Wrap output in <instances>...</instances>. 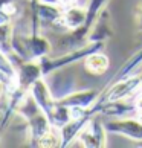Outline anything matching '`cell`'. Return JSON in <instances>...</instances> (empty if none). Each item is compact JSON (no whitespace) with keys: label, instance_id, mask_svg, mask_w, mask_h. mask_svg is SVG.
<instances>
[{"label":"cell","instance_id":"obj_1","mask_svg":"<svg viewBox=\"0 0 142 148\" xmlns=\"http://www.w3.org/2000/svg\"><path fill=\"white\" fill-rule=\"evenodd\" d=\"M142 84V76L138 75H130L127 78H122L116 83L108 84L104 92L99 93L96 102H107V101H125L128 96L133 95L136 89H139Z\"/></svg>","mask_w":142,"mask_h":148},{"label":"cell","instance_id":"obj_2","mask_svg":"<svg viewBox=\"0 0 142 148\" xmlns=\"http://www.w3.org/2000/svg\"><path fill=\"white\" fill-rule=\"evenodd\" d=\"M106 133L107 130L104 124H101V121L96 116H93L78 133L73 142H78L80 147L101 148V147H106Z\"/></svg>","mask_w":142,"mask_h":148},{"label":"cell","instance_id":"obj_3","mask_svg":"<svg viewBox=\"0 0 142 148\" xmlns=\"http://www.w3.org/2000/svg\"><path fill=\"white\" fill-rule=\"evenodd\" d=\"M104 127L108 133L125 136V138L142 142V122L138 119H128V118H121V119H112L106 121Z\"/></svg>","mask_w":142,"mask_h":148},{"label":"cell","instance_id":"obj_4","mask_svg":"<svg viewBox=\"0 0 142 148\" xmlns=\"http://www.w3.org/2000/svg\"><path fill=\"white\" fill-rule=\"evenodd\" d=\"M15 69H17V84L23 90H29L35 81L43 78V69L38 60L21 61L15 66Z\"/></svg>","mask_w":142,"mask_h":148},{"label":"cell","instance_id":"obj_5","mask_svg":"<svg viewBox=\"0 0 142 148\" xmlns=\"http://www.w3.org/2000/svg\"><path fill=\"white\" fill-rule=\"evenodd\" d=\"M29 92H31V95L34 96V99L38 104V107L41 108V112L46 113V116L49 118L52 114L54 108H55V99H54L52 93L49 90L45 76L40 78L38 81H35V83L31 86Z\"/></svg>","mask_w":142,"mask_h":148},{"label":"cell","instance_id":"obj_6","mask_svg":"<svg viewBox=\"0 0 142 148\" xmlns=\"http://www.w3.org/2000/svg\"><path fill=\"white\" fill-rule=\"evenodd\" d=\"M101 92L96 90H83V92H72L70 95L58 99L57 102L66 107H75V108H84V110H90L96 104L98 98H99Z\"/></svg>","mask_w":142,"mask_h":148},{"label":"cell","instance_id":"obj_7","mask_svg":"<svg viewBox=\"0 0 142 148\" xmlns=\"http://www.w3.org/2000/svg\"><path fill=\"white\" fill-rule=\"evenodd\" d=\"M26 128H28L29 140L32 142V145H38L40 139L54 128V125L46 116V113L38 112L37 114H34L32 118L26 121Z\"/></svg>","mask_w":142,"mask_h":148},{"label":"cell","instance_id":"obj_8","mask_svg":"<svg viewBox=\"0 0 142 148\" xmlns=\"http://www.w3.org/2000/svg\"><path fill=\"white\" fill-rule=\"evenodd\" d=\"M87 18V6H78V5H70L63 9V15L60 20V26L67 31H75L81 28L86 23Z\"/></svg>","mask_w":142,"mask_h":148},{"label":"cell","instance_id":"obj_9","mask_svg":"<svg viewBox=\"0 0 142 148\" xmlns=\"http://www.w3.org/2000/svg\"><path fill=\"white\" fill-rule=\"evenodd\" d=\"M112 34L113 32L110 28V15H108V11L104 8L90 31L89 41H106L107 38L112 37Z\"/></svg>","mask_w":142,"mask_h":148},{"label":"cell","instance_id":"obj_10","mask_svg":"<svg viewBox=\"0 0 142 148\" xmlns=\"http://www.w3.org/2000/svg\"><path fill=\"white\" fill-rule=\"evenodd\" d=\"M110 61L106 53H102L101 51L90 53L89 57L84 58V67L87 72H90L92 75H102L107 72Z\"/></svg>","mask_w":142,"mask_h":148},{"label":"cell","instance_id":"obj_11","mask_svg":"<svg viewBox=\"0 0 142 148\" xmlns=\"http://www.w3.org/2000/svg\"><path fill=\"white\" fill-rule=\"evenodd\" d=\"M12 37H14V25L12 21L8 23H0V49L8 53L12 49Z\"/></svg>","mask_w":142,"mask_h":148},{"label":"cell","instance_id":"obj_12","mask_svg":"<svg viewBox=\"0 0 142 148\" xmlns=\"http://www.w3.org/2000/svg\"><path fill=\"white\" fill-rule=\"evenodd\" d=\"M0 72L6 75L11 81L17 79V69H15V64L12 63V60L8 57V53H5L2 49H0Z\"/></svg>","mask_w":142,"mask_h":148},{"label":"cell","instance_id":"obj_13","mask_svg":"<svg viewBox=\"0 0 142 148\" xmlns=\"http://www.w3.org/2000/svg\"><path fill=\"white\" fill-rule=\"evenodd\" d=\"M76 0H60V5H61L63 8H66V6H70V5H75Z\"/></svg>","mask_w":142,"mask_h":148},{"label":"cell","instance_id":"obj_14","mask_svg":"<svg viewBox=\"0 0 142 148\" xmlns=\"http://www.w3.org/2000/svg\"><path fill=\"white\" fill-rule=\"evenodd\" d=\"M138 23H139V31L142 32V5L139 6V15H138Z\"/></svg>","mask_w":142,"mask_h":148},{"label":"cell","instance_id":"obj_15","mask_svg":"<svg viewBox=\"0 0 142 148\" xmlns=\"http://www.w3.org/2000/svg\"><path fill=\"white\" fill-rule=\"evenodd\" d=\"M15 0H0V9H3L5 6H8L9 3H14Z\"/></svg>","mask_w":142,"mask_h":148},{"label":"cell","instance_id":"obj_16","mask_svg":"<svg viewBox=\"0 0 142 148\" xmlns=\"http://www.w3.org/2000/svg\"><path fill=\"white\" fill-rule=\"evenodd\" d=\"M41 3H46V5H60V0H38Z\"/></svg>","mask_w":142,"mask_h":148},{"label":"cell","instance_id":"obj_17","mask_svg":"<svg viewBox=\"0 0 142 148\" xmlns=\"http://www.w3.org/2000/svg\"><path fill=\"white\" fill-rule=\"evenodd\" d=\"M6 92V83H3V81H0V98H2V95Z\"/></svg>","mask_w":142,"mask_h":148},{"label":"cell","instance_id":"obj_18","mask_svg":"<svg viewBox=\"0 0 142 148\" xmlns=\"http://www.w3.org/2000/svg\"><path fill=\"white\" fill-rule=\"evenodd\" d=\"M0 81H3V83H6V84H8V83H11V79H9L5 73H2V72H0Z\"/></svg>","mask_w":142,"mask_h":148},{"label":"cell","instance_id":"obj_19","mask_svg":"<svg viewBox=\"0 0 142 148\" xmlns=\"http://www.w3.org/2000/svg\"><path fill=\"white\" fill-rule=\"evenodd\" d=\"M136 119H138L139 122H142V108H138V110H136Z\"/></svg>","mask_w":142,"mask_h":148},{"label":"cell","instance_id":"obj_20","mask_svg":"<svg viewBox=\"0 0 142 148\" xmlns=\"http://www.w3.org/2000/svg\"><path fill=\"white\" fill-rule=\"evenodd\" d=\"M35 2H38V0H29V3H35Z\"/></svg>","mask_w":142,"mask_h":148},{"label":"cell","instance_id":"obj_21","mask_svg":"<svg viewBox=\"0 0 142 148\" xmlns=\"http://www.w3.org/2000/svg\"><path fill=\"white\" fill-rule=\"evenodd\" d=\"M141 76H142V72H141ZM141 89H142V84H141Z\"/></svg>","mask_w":142,"mask_h":148}]
</instances>
